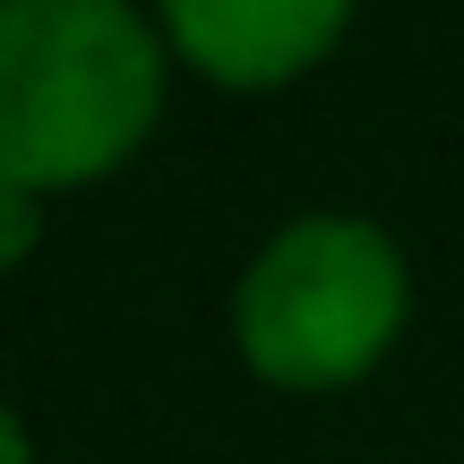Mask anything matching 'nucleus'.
I'll list each match as a JSON object with an SVG mask.
<instances>
[{"instance_id":"f257e3e1","label":"nucleus","mask_w":464,"mask_h":464,"mask_svg":"<svg viewBox=\"0 0 464 464\" xmlns=\"http://www.w3.org/2000/svg\"><path fill=\"white\" fill-rule=\"evenodd\" d=\"M164 26L121 0H0V181H103L164 121Z\"/></svg>"},{"instance_id":"f03ea898","label":"nucleus","mask_w":464,"mask_h":464,"mask_svg":"<svg viewBox=\"0 0 464 464\" xmlns=\"http://www.w3.org/2000/svg\"><path fill=\"white\" fill-rule=\"evenodd\" d=\"M404 318H413L404 241L344 207L276 224L232 276V344L266 387H293V396L370 379L396 353Z\"/></svg>"},{"instance_id":"7ed1b4c3","label":"nucleus","mask_w":464,"mask_h":464,"mask_svg":"<svg viewBox=\"0 0 464 464\" xmlns=\"http://www.w3.org/2000/svg\"><path fill=\"white\" fill-rule=\"evenodd\" d=\"M164 44L216 86H293L344 44V0H164Z\"/></svg>"},{"instance_id":"20e7f679","label":"nucleus","mask_w":464,"mask_h":464,"mask_svg":"<svg viewBox=\"0 0 464 464\" xmlns=\"http://www.w3.org/2000/svg\"><path fill=\"white\" fill-rule=\"evenodd\" d=\"M34 249H44V198L17 181H0V276L9 266H26Z\"/></svg>"},{"instance_id":"39448f33","label":"nucleus","mask_w":464,"mask_h":464,"mask_svg":"<svg viewBox=\"0 0 464 464\" xmlns=\"http://www.w3.org/2000/svg\"><path fill=\"white\" fill-rule=\"evenodd\" d=\"M0 464H34V439L17 421V404H0Z\"/></svg>"}]
</instances>
